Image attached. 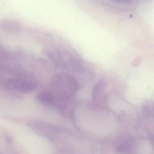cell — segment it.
<instances>
[{
    "label": "cell",
    "instance_id": "obj_3",
    "mask_svg": "<svg viewBox=\"0 0 154 154\" xmlns=\"http://www.w3.org/2000/svg\"><path fill=\"white\" fill-rule=\"evenodd\" d=\"M0 28L7 32L19 33L22 29L21 23L16 20L5 19L0 22Z\"/></svg>",
    "mask_w": 154,
    "mask_h": 154
},
{
    "label": "cell",
    "instance_id": "obj_1",
    "mask_svg": "<svg viewBox=\"0 0 154 154\" xmlns=\"http://www.w3.org/2000/svg\"><path fill=\"white\" fill-rule=\"evenodd\" d=\"M52 86L57 101H65L74 96L78 91L79 84L76 78L71 75L61 74L52 79Z\"/></svg>",
    "mask_w": 154,
    "mask_h": 154
},
{
    "label": "cell",
    "instance_id": "obj_2",
    "mask_svg": "<svg viewBox=\"0 0 154 154\" xmlns=\"http://www.w3.org/2000/svg\"><path fill=\"white\" fill-rule=\"evenodd\" d=\"M9 91L30 93L36 89L38 83L36 79L28 75H22L5 80L3 84Z\"/></svg>",
    "mask_w": 154,
    "mask_h": 154
},
{
    "label": "cell",
    "instance_id": "obj_4",
    "mask_svg": "<svg viewBox=\"0 0 154 154\" xmlns=\"http://www.w3.org/2000/svg\"><path fill=\"white\" fill-rule=\"evenodd\" d=\"M50 59L56 65L61 67L68 66V61L66 60L63 51L59 49H50L47 51Z\"/></svg>",
    "mask_w": 154,
    "mask_h": 154
},
{
    "label": "cell",
    "instance_id": "obj_6",
    "mask_svg": "<svg viewBox=\"0 0 154 154\" xmlns=\"http://www.w3.org/2000/svg\"><path fill=\"white\" fill-rule=\"evenodd\" d=\"M36 99L41 104L47 106L55 107L58 104L55 96L51 91H41L38 93Z\"/></svg>",
    "mask_w": 154,
    "mask_h": 154
},
{
    "label": "cell",
    "instance_id": "obj_8",
    "mask_svg": "<svg viewBox=\"0 0 154 154\" xmlns=\"http://www.w3.org/2000/svg\"><path fill=\"white\" fill-rule=\"evenodd\" d=\"M10 139V137H7V142H8V143H11L12 140L11 139V138H10V139Z\"/></svg>",
    "mask_w": 154,
    "mask_h": 154
},
{
    "label": "cell",
    "instance_id": "obj_5",
    "mask_svg": "<svg viewBox=\"0 0 154 154\" xmlns=\"http://www.w3.org/2000/svg\"><path fill=\"white\" fill-rule=\"evenodd\" d=\"M68 66L71 69L76 72L81 73L84 69L83 60L78 54L70 53L68 57Z\"/></svg>",
    "mask_w": 154,
    "mask_h": 154
},
{
    "label": "cell",
    "instance_id": "obj_7",
    "mask_svg": "<svg viewBox=\"0 0 154 154\" xmlns=\"http://www.w3.org/2000/svg\"><path fill=\"white\" fill-rule=\"evenodd\" d=\"M105 85V81L104 80H100L94 85L92 91V98L93 100H96L99 93L103 90Z\"/></svg>",
    "mask_w": 154,
    "mask_h": 154
}]
</instances>
